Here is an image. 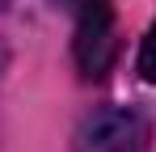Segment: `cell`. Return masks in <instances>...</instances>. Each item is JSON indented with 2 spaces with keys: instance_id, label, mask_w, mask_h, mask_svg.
<instances>
[{
  "instance_id": "3",
  "label": "cell",
  "mask_w": 156,
  "mask_h": 152,
  "mask_svg": "<svg viewBox=\"0 0 156 152\" xmlns=\"http://www.w3.org/2000/svg\"><path fill=\"white\" fill-rule=\"evenodd\" d=\"M139 76L148 85H156V21L148 30V38H144V47H139Z\"/></svg>"
},
{
  "instance_id": "1",
  "label": "cell",
  "mask_w": 156,
  "mask_h": 152,
  "mask_svg": "<svg viewBox=\"0 0 156 152\" xmlns=\"http://www.w3.org/2000/svg\"><path fill=\"white\" fill-rule=\"evenodd\" d=\"M76 17V63L89 80L114 63V9L110 0H55Z\"/></svg>"
},
{
  "instance_id": "2",
  "label": "cell",
  "mask_w": 156,
  "mask_h": 152,
  "mask_svg": "<svg viewBox=\"0 0 156 152\" xmlns=\"http://www.w3.org/2000/svg\"><path fill=\"white\" fill-rule=\"evenodd\" d=\"M76 152H148V123L127 106H105L80 123Z\"/></svg>"
},
{
  "instance_id": "4",
  "label": "cell",
  "mask_w": 156,
  "mask_h": 152,
  "mask_svg": "<svg viewBox=\"0 0 156 152\" xmlns=\"http://www.w3.org/2000/svg\"><path fill=\"white\" fill-rule=\"evenodd\" d=\"M0 9H4V0H0Z\"/></svg>"
}]
</instances>
